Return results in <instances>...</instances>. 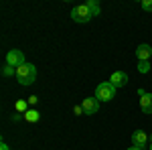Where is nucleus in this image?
<instances>
[{"label": "nucleus", "mask_w": 152, "mask_h": 150, "mask_svg": "<svg viewBox=\"0 0 152 150\" xmlns=\"http://www.w3.org/2000/svg\"><path fill=\"white\" fill-rule=\"evenodd\" d=\"M16 81L20 83V85H33L37 79V69L33 63H24V65H20L18 69H16Z\"/></svg>", "instance_id": "nucleus-1"}, {"label": "nucleus", "mask_w": 152, "mask_h": 150, "mask_svg": "<svg viewBox=\"0 0 152 150\" xmlns=\"http://www.w3.org/2000/svg\"><path fill=\"white\" fill-rule=\"evenodd\" d=\"M114 97H116V87H114L110 81L97 83V87H95V100H97V102H110V100H114Z\"/></svg>", "instance_id": "nucleus-2"}, {"label": "nucleus", "mask_w": 152, "mask_h": 150, "mask_svg": "<svg viewBox=\"0 0 152 150\" xmlns=\"http://www.w3.org/2000/svg\"><path fill=\"white\" fill-rule=\"evenodd\" d=\"M71 18H73L75 23H87V20H91L94 16H91V10L87 8V4H77V6L71 10Z\"/></svg>", "instance_id": "nucleus-3"}, {"label": "nucleus", "mask_w": 152, "mask_h": 150, "mask_svg": "<svg viewBox=\"0 0 152 150\" xmlns=\"http://www.w3.org/2000/svg\"><path fill=\"white\" fill-rule=\"evenodd\" d=\"M24 63H26V61H24V53L20 49H10V51L6 53V65H12L14 69H18Z\"/></svg>", "instance_id": "nucleus-4"}, {"label": "nucleus", "mask_w": 152, "mask_h": 150, "mask_svg": "<svg viewBox=\"0 0 152 150\" xmlns=\"http://www.w3.org/2000/svg\"><path fill=\"white\" fill-rule=\"evenodd\" d=\"M140 95V108L144 114H152V93H146L144 89H138Z\"/></svg>", "instance_id": "nucleus-5"}, {"label": "nucleus", "mask_w": 152, "mask_h": 150, "mask_svg": "<svg viewBox=\"0 0 152 150\" xmlns=\"http://www.w3.org/2000/svg\"><path fill=\"white\" fill-rule=\"evenodd\" d=\"M110 83H112L116 89L118 87H126V83H128V73H126V71H116V73H112Z\"/></svg>", "instance_id": "nucleus-6"}, {"label": "nucleus", "mask_w": 152, "mask_h": 150, "mask_svg": "<svg viewBox=\"0 0 152 150\" xmlns=\"http://www.w3.org/2000/svg\"><path fill=\"white\" fill-rule=\"evenodd\" d=\"M81 105H83V112H85L87 116L97 114V110H99V102H97L95 97H85Z\"/></svg>", "instance_id": "nucleus-7"}, {"label": "nucleus", "mask_w": 152, "mask_h": 150, "mask_svg": "<svg viewBox=\"0 0 152 150\" xmlns=\"http://www.w3.org/2000/svg\"><path fill=\"white\" fill-rule=\"evenodd\" d=\"M132 144H134V146H138V148L148 146V134H146L144 130H136V132L132 134Z\"/></svg>", "instance_id": "nucleus-8"}, {"label": "nucleus", "mask_w": 152, "mask_h": 150, "mask_svg": "<svg viewBox=\"0 0 152 150\" xmlns=\"http://www.w3.org/2000/svg\"><path fill=\"white\" fill-rule=\"evenodd\" d=\"M150 55H152V47L146 45V43L136 49V57H138V61H148V59H150Z\"/></svg>", "instance_id": "nucleus-9"}, {"label": "nucleus", "mask_w": 152, "mask_h": 150, "mask_svg": "<svg viewBox=\"0 0 152 150\" xmlns=\"http://www.w3.org/2000/svg\"><path fill=\"white\" fill-rule=\"evenodd\" d=\"M39 118H41V114H39L37 110H33V108H31V110H28V112L24 114V120H26V122H31V124L39 122Z\"/></svg>", "instance_id": "nucleus-10"}, {"label": "nucleus", "mask_w": 152, "mask_h": 150, "mask_svg": "<svg viewBox=\"0 0 152 150\" xmlns=\"http://www.w3.org/2000/svg\"><path fill=\"white\" fill-rule=\"evenodd\" d=\"M16 112H18V114H26V112H28V102H26V100H18V102H16Z\"/></svg>", "instance_id": "nucleus-11"}, {"label": "nucleus", "mask_w": 152, "mask_h": 150, "mask_svg": "<svg viewBox=\"0 0 152 150\" xmlns=\"http://www.w3.org/2000/svg\"><path fill=\"white\" fill-rule=\"evenodd\" d=\"M85 4H87V8L91 10V16H97V14H99V4H97L95 0H89V2H85Z\"/></svg>", "instance_id": "nucleus-12"}, {"label": "nucleus", "mask_w": 152, "mask_h": 150, "mask_svg": "<svg viewBox=\"0 0 152 150\" xmlns=\"http://www.w3.org/2000/svg\"><path fill=\"white\" fill-rule=\"evenodd\" d=\"M2 75H4V77H10V75H16V69H14L12 65H4V67H2Z\"/></svg>", "instance_id": "nucleus-13"}, {"label": "nucleus", "mask_w": 152, "mask_h": 150, "mask_svg": "<svg viewBox=\"0 0 152 150\" xmlns=\"http://www.w3.org/2000/svg\"><path fill=\"white\" fill-rule=\"evenodd\" d=\"M138 71L140 73H148L150 71V63L148 61H138Z\"/></svg>", "instance_id": "nucleus-14"}, {"label": "nucleus", "mask_w": 152, "mask_h": 150, "mask_svg": "<svg viewBox=\"0 0 152 150\" xmlns=\"http://www.w3.org/2000/svg\"><path fill=\"white\" fill-rule=\"evenodd\" d=\"M142 8L148 10V12H152V0H142Z\"/></svg>", "instance_id": "nucleus-15"}, {"label": "nucleus", "mask_w": 152, "mask_h": 150, "mask_svg": "<svg viewBox=\"0 0 152 150\" xmlns=\"http://www.w3.org/2000/svg\"><path fill=\"white\" fill-rule=\"evenodd\" d=\"M73 114L83 116V114H85V112H83V105H75V108H73Z\"/></svg>", "instance_id": "nucleus-16"}, {"label": "nucleus", "mask_w": 152, "mask_h": 150, "mask_svg": "<svg viewBox=\"0 0 152 150\" xmlns=\"http://www.w3.org/2000/svg\"><path fill=\"white\" fill-rule=\"evenodd\" d=\"M37 102H39V97H37V95H31V97H28V104H31V105H35Z\"/></svg>", "instance_id": "nucleus-17"}, {"label": "nucleus", "mask_w": 152, "mask_h": 150, "mask_svg": "<svg viewBox=\"0 0 152 150\" xmlns=\"http://www.w3.org/2000/svg\"><path fill=\"white\" fill-rule=\"evenodd\" d=\"M20 118H24V114H12V122H18Z\"/></svg>", "instance_id": "nucleus-18"}, {"label": "nucleus", "mask_w": 152, "mask_h": 150, "mask_svg": "<svg viewBox=\"0 0 152 150\" xmlns=\"http://www.w3.org/2000/svg\"><path fill=\"white\" fill-rule=\"evenodd\" d=\"M0 150H10V148H8V144H4V142H2V144H0Z\"/></svg>", "instance_id": "nucleus-19"}, {"label": "nucleus", "mask_w": 152, "mask_h": 150, "mask_svg": "<svg viewBox=\"0 0 152 150\" xmlns=\"http://www.w3.org/2000/svg\"><path fill=\"white\" fill-rule=\"evenodd\" d=\"M128 150H142V148H138V146H132V148H128Z\"/></svg>", "instance_id": "nucleus-20"}, {"label": "nucleus", "mask_w": 152, "mask_h": 150, "mask_svg": "<svg viewBox=\"0 0 152 150\" xmlns=\"http://www.w3.org/2000/svg\"><path fill=\"white\" fill-rule=\"evenodd\" d=\"M148 146H150V150H152V140H150V144H148Z\"/></svg>", "instance_id": "nucleus-21"}]
</instances>
